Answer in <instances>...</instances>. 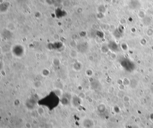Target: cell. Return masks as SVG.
I'll list each match as a JSON object with an SVG mask.
<instances>
[{
    "label": "cell",
    "instance_id": "3957f363",
    "mask_svg": "<svg viewBox=\"0 0 153 128\" xmlns=\"http://www.w3.org/2000/svg\"><path fill=\"white\" fill-rule=\"evenodd\" d=\"M37 112L39 115H42L44 113V110L42 108H39L38 109Z\"/></svg>",
    "mask_w": 153,
    "mask_h": 128
},
{
    "label": "cell",
    "instance_id": "277c9868",
    "mask_svg": "<svg viewBox=\"0 0 153 128\" xmlns=\"http://www.w3.org/2000/svg\"><path fill=\"white\" fill-rule=\"evenodd\" d=\"M25 127L26 128H32V125L30 122H27L25 124Z\"/></svg>",
    "mask_w": 153,
    "mask_h": 128
},
{
    "label": "cell",
    "instance_id": "5b68a950",
    "mask_svg": "<svg viewBox=\"0 0 153 128\" xmlns=\"http://www.w3.org/2000/svg\"><path fill=\"white\" fill-rule=\"evenodd\" d=\"M32 123H33V125H37L38 121H36V120H35V119H33V121H32Z\"/></svg>",
    "mask_w": 153,
    "mask_h": 128
},
{
    "label": "cell",
    "instance_id": "6da1fadb",
    "mask_svg": "<svg viewBox=\"0 0 153 128\" xmlns=\"http://www.w3.org/2000/svg\"><path fill=\"white\" fill-rule=\"evenodd\" d=\"M83 125L85 128H90L93 125V122L90 119H85L83 121Z\"/></svg>",
    "mask_w": 153,
    "mask_h": 128
},
{
    "label": "cell",
    "instance_id": "8992f818",
    "mask_svg": "<svg viewBox=\"0 0 153 128\" xmlns=\"http://www.w3.org/2000/svg\"><path fill=\"white\" fill-rule=\"evenodd\" d=\"M19 121H20L21 123H22V122H23V119L22 118H20L19 119Z\"/></svg>",
    "mask_w": 153,
    "mask_h": 128
},
{
    "label": "cell",
    "instance_id": "7a4b0ae2",
    "mask_svg": "<svg viewBox=\"0 0 153 128\" xmlns=\"http://www.w3.org/2000/svg\"><path fill=\"white\" fill-rule=\"evenodd\" d=\"M77 52H76L75 51L72 50L70 53V55L71 58H76L77 56Z\"/></svg>",
    "mask_w": 153,
    "mask_h": 128
}]
</instances>
